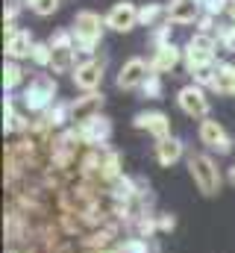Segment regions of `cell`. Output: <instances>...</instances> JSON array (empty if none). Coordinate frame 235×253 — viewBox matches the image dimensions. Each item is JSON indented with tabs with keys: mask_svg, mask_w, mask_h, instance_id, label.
Returning a JSON list of instances; mask_svg holds the SVG:
<instances>
[{
	"mask_svg": "<svg viewBox=\"0 0 235 253\" xmlns=\"http://www.w3.org/2000/svg\"><path fill=\"white\" fill-rule=\"evenodd\" d=\"M71 33H74V42H77V50L82 56H94V50L100 47L103 42V33H106V18H100L97 12L91 9H82L74 15V24H71Z\"/></svg>",
	"mask_w": 235,
	"mask_h": 253,
	"instance_id": "1",
	"label": "cell"
},
{
	"mask_svg": "<svg viewBox=\"0 0 235 253\" xmlns=\"http://www.w3.org/2000/svg\"><path fill=\"white\" fill-rule=\"evenodd\" d=\"M185 162H188V174H191L194 186H197V191L203 197H215L218 191L224 189L227 177L218 168V162L212 159V153H191Z\"/></svg>",
	"mask_w": 235,
	"mask_h": 253,
	"instance_id": "2",
	"label": "cell"
},
{
	"mask_svg": "<svg viewBox=\"0 0 235 253\" xmlns=\"http://www.w3.org/2000/svg\"><path fill=\"white\" fill-rule=\"evenodd\" d=\"M56 77H50V74H36V77H30V83L24 85V91H21V106L27 109V112H33V115H44L53 103H56Z\"/></svg>",
	"mask_w": 235,
	"mask_h": 253,
	"instance_id": "3",
	"label": "cell"
},
{
	"mask_svg": "<svg viewBox=\"0 0 235 253\" xmlns=\"http://www.w3.org/2000/svg\"><path fill=\"white\" fill-rule=\"evenodd\" d=\"M50 50H53V59H50V68L56 71V74H68V71H74L77 68V42H74V33L71 30H59L53 33L50 39Z\"/></svg>",
	"mask_w": 235,
	"mask_h": 253,
	"instance_id": "4",
	"label": "cell"
},
{
	"mask_svg": "<svg viewBox=\"0 0 235 253\" xmlns=\"http://www.w3.org/2000/svg\"><path fill=\"white\" fill-rule=\"evenodd\" d=\"M197 138H200V144L206 147V150H212V153H218V156H227V153H233V135L227 132V126L221 124V121H215V118H203L200 126H197Z\"/></svg>",
	"mask_w": 235,
	"mask_h": 253,
	"instance_id": "5",
	"label": "cell"
},
{
	"mask_svg": "<svg viewBox=\"0 0 235 253\" xmlns=\"http://www.w3.org/2000/svg\"><path fill=\"white\" fill-rule=\"evenodd\" d=\"M176 106H179L188 118H200V121L209 118V109H212L206 88L197 85V83H188V85H182V88L176 91Z\"/></svg>",
	"mask_w": 235,
	"mask_h": 253,
	"instance_id": "6",
	"label": "cell"
},
{
	"mask_svg": "<svg viewBox=\"0 0 235 253\" xmlns=\"http://www.w3.org/2000/svg\"><path fill=\"white\" fill-rule=\"evenodd\" d=\"M103 77H106V62H103V59H94V56H91V59H82V62L71 71V80H74V85H77L82 94L100 91Z\"/></svg>",
	"mask_w": 235,
	"mask_h": 253,
	"instance_id": "7",
	"label": "cell"
},
{
	"mask_svg": "<svg viewBox=\"0 0 235 253\" xmlns=\"http://www.w3.org/2000/svg\"><path fill=\"white\" fill-rule=\"evenodd\" d=\"M103 91H91V94H82V97H74L68 100V112H71V126H82L85 121L103 115Z\"/></svg>",
	"mask_w": 235,
	"mask_h": 253,
	"instance_id": "8",
	"label": "cell"
},
{
	"mask_svg": "<svg viewBox=\"0 0 235 253\" xmlns=\"http://www.w3.org/2000/svg\"><path fill=\"white\" fill-rule=\"evenodd\" d=\"M103 18H106V30H112V33H129V30L138 27V6L129 3V0H120Z\"/></svg>",
	"mask_w": 235,
	"mask_h": 253,
	"instance_id": "9",
	"label": "cell"
},
{
	"mask_svg": "<svg viewBox=\"0 0 235 253\" xmlns=\"http://www.w3.org/2000/svg\"><path fill=\"white\" fill-rule=\"evenodd\" d=\"M147 77H150V62H144L141 56H132V59H126L120 65L115 83H118V88H123V91H135V88L144 85Z\"/></svg>",
	"mask_w": 235,
	"mask_h": 253,
	"instance_id": "10",
	"label": "cell"
},
{
	"mask_svg": "<svg viewBox=\"0 0 235 253\" xmlns=\"http://www.w3.org/2000/svg\"><path fill=\"white\" fill-rule=\"evenodd\" d=\"M112 129H115L112 118H106V115H97V118L85 121L82 126H77V132H79L85 147H106L109 138H112Z\"/></svg>",
	"mask_w": 235,
	"mask_h": 253,
	"instance_id": "11",
	"label": "cell"
},
{
	"mask_svg": "<svg viewBox=\"0 0 235 253\" xmlns=\"http://www.w3.org/2000/svg\"><path fill=\"white\" fill-rule=\"evenodd\" d=\"M165 12L168 18L176 27H188V24H197L200 15H203V0H168L165 3Z\"/></svg>",
	"mask_w": 235,
	"mask_h": 253,
	"instance_id": "12",
	"label": "cell"
},
{
	"mask_svg": "<svg viewBox=\"0 0 235 253\" xmlns=\"http://www.w3.org/2000/svg\"><path fill=\"white\" fill-rule=\"evenodd\" d=\"M132 126H135V129L150 132L156 141H162V138H168V135H171V118H168L165 112H159V109L138 112V115L132 118Z\"/></svg>",
	"mask_w": 235,
	"mask_h": 253,
	"instance_id": "13",
	"label": "cell"
},
{
	"mask_svg": "<svg viewBox=\"0 0 235 253\" xmlns=\"http://www.w3.org/2000/svg\"><path fill=\"white\" fill-rule=\"evenodd\" d=\"M153 156H156V162H159L162 168H174L176 162L185 156V144H182V138L168 135V138L156 141V147H153Z\"/></svg>",
	"mask_w": 235,
	"mask_h": 253,
	"instance_id": "14",
	"label": "cell"
},
{
	"mask_svg": "<svg viewBox=\"0 0 235 253\" xmlns=\"http://www.w3.org/2000/svg\"><path fill=\"white\" fill-rule=\"evenodd\" d=\"M33 47H36V39L30 36V30H18L15 36L6 39V59L24 62V59L33 56Z\"/></svg>",
	"mask_w": 235,
	"mask_h": 253,
	"instance_id": "15",
	"label": "cell"
},
{
	"mask_svg": "<svg viewBox=\"0 0 235 253\" xmlns=\"http://www.w3.org/2000/svg\"><path fill=\"white\" fill-rule=\"evenodd\" d=\"M209 91H215L221 97H235V65L233 62H218L215 77L209 83Z\"/></svg>",
	"mask_w": 235,
	"mask_h": 253,
	"instance_id": "16",
	"label": "cell"
},
{
	"mask_svg": "<svg viewBox=\"0 0 235 253\" xmlns=\"http://www.w3.org/2000/svg\"><path fill=\"white\" fill-rule=\"evenodd\" d=\"M179 62H182V47L165 44V47L153 50V56H150V71H153V74H171Z\"/></svg>",
	"mask_w": 235,
	"mask_h": 253,
	"instance_id": "17",
	"label": "cell"
},
{
	"mask_svg": "<svg viewBox=\"0 0 235 253\" xmlns=\"http://www.w3.org/2000/svg\"><path fill=\"white\" fill-rule=\"evenodd\" d=\"M120 177H123V156H120L118 150H106L103 168H100V180H103L106 186H115Z\"/></svg>",
	"mask_w": 235,
	"mask_h": 253,
	"instance_id": "18",
	"label": "cell"
},
{
	"mask_svg": "<svg viewBox=\"0 0 235 253\" xmlns=\"http://www.w3.org/2000/svg\"><path fill=\"white\" fill-rule=\"evenodd\" d=\"M24 68H21V62H15V59H6V65H3V88H6V94H12L18 85H27L24 83Z\"/></svg>",
	"mask_w": 235,
	"mask_h": 253,
	"instance_id": "19",
	"label": "cell"
},
{
	"mask_svg": "<svg viewBox=\"0 0 235 253\" xmlns=\"http://www.w3.org/2000/svg\"><path fill=\"white\" fill-rule=\"evenodd\" d=\"M162 18H168L165 3H144V6H138V27H159Z\"/></svg>",
	"mask_w": 235,
	"mask_h": 253,
	"instance_id": "20",
	"label": "cell"
},
{
	"mask_svg": "<svg viewBox=\"0 0 235 253\" xmlns=\"http://www.w3.org/2000/svg\"><path fill=\"white\" fill-rule=\"evenodd\" d=\"M47 124L53 126V129H62L65 124H71V112H68V103H62V100H56L44 115H41Z\"/></svg>",
	"mask_w": 235,
	"mask_h": 253,
	"instance_id": "21",
	"label": "cell"
},
{
	"mask_svg": "<svg viewBox=\"0 0 235 253\" xmlns=\"http://www.w3.org/2000/svg\"><path fill=\"white\" fill-rule=\"evenodd\" d=\"M50 59H53L50 42H36V47H33V56H30V62L39 65V68H50Z\"/></svg>",
	"mask_w": 235,
	"mask_h": 253,
	"instance_id": "22",
	"label": "cell"
},
{
	"mask_svg": "<svg viewBox=\"0 0 235 253\" xmlns=\"http://www.w3.org/2000/svg\"><path fill=\"white\" fill-rule=\"evenodd\" d=\"M215 39H218L221 50H227V53H235V24H227V27H218Z\"/></svg>",
	"mask_w": 235,
	"mask_h": 253,
	"instance_id": "23",
	"label": "cell"
},
{
	"mask_svg": "<svg viewBox=\"0 0 235 253\" xmlns=\"http://www.w3.org/2000/svg\"><path fill=\"white\" fill-rule=\"evenodd\" d=\"M141 91H144L147 100H159V97H162V74H153V71H150V77L144 80Z\"/></svg>",
	"mask_w": 235,
	"mask_h": 253,
	"instance_id": "24",
	"label": "cell"
},
{
	"mask_svg": "<svg viewBox=\"0 0 235 253\" xmlns=\"http://www.w3.org/2000/svg\"><path fill=\"white\" fill-rule=\"evenodd\" d=\"M165 44H174V42H171V21L153 27V50H159V47H165Z\"/></svg>",
	"mask_w": 235,
	"mask_h": 253,
	"instance_id": "25",
	"label": "cell"
},
{
	"mask_svg": "<svg viewBox=\"0 0 235 253\" xmlns=\"http://www.w3.org/2000/svg\"><path fill=\"white\" fill-rule=\"evenodd\" d=\"M30 9H33L39 18H47V15H53V12L59 9V0H36Z\"/></svg>",
	"mask_w": 235,
	"mask_h": 253,
	"instance_id": "26",
	"label": "cell"
},
{
	"mask_svg": "<svg viewBox=\"0 0 235 253\" xmlns=\"http://www.w3.org/2000/svg\"><path fill=\"white\" fill-rule=\"evenodd\" d=\"M194 27H197V33H215V15L203 12V15H200V21H197Z\"/></svg>",
	"mask_w": 235,
	"mask_h": 253,
	"instance_id": "27",
	"label": "cell"
},
{
	"mask_svg": "<svg viewBox=\"0 0 235 253\" xmlns=\"http://www.w3.org/2000/svg\"><path fill=\"white\" fill-rule=\"evenodd\" d=\"M174 227H176L174 215H159V233H171Z\"/></svg>",
	"mask_w": 235,
	"mask_h": 253,
	"instance_id": "28",
	"label": "cell"
},
{
	"mask_svg": "<svg viewBox=\"0 0 235 253\" xmlns=\"http://www.w3.org/2000/svg\"><path fill=\"white\" fill-rule=\"evenodd\" d=\"M227 183H230V186H235V165H230V168H227Z\"/></svg>",
	"mask_w": 235,
	"mask_h": 253,
	"instance_id": "29",
	"label": "cell"
},
{
	"mask_svg": "<svg viewBox=\"0 0 235 253\" xmlns=\"http://www.w3.org/2000/svg\"><path fill=\"white\" fill-rule=\"evenodd\" d=\"M227 15H230V24H235V0H230V6H227Z\"/></svg>",
	"mask_w": 235,
	"mask_h": 253,
	"instance_id": "30",
	"label": "cell"
},
{
	"mask_svg": "<svg viewBox=\"0 0 235 253\" xmlns=\"http://www.w3.org/2000/svg\"><path fill=\"white\" fill-rule=\"evenodd\" d=\"M21 3H24V6H33V3H36V0H21Z\"/></svg>",
	"mask_w": 235,
	"mask_h": 253,
	"instance_id": "31",
	"label": "cell"
},
{
	"mask_svg": "<svg viewBox=\"0 0 235 253\" xmlns=\"http://www.w3.org/2000/svg\"><path fill=\"white\" fill-rule=\"evenodd\" d=\"M203 3H206V0H203Z\"/></svg>",
	"mask_w": 235,
	"mask_h": 253,
	"instance_id": "32",
	"label": "cell"
}]
</instances>
